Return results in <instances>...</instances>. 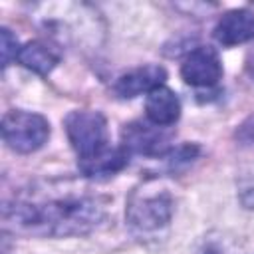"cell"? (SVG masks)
Returning a JSON list of instances; mask_svg holds the SVG:
<instances>
[{
  "label": "cell",
  "instance_id": "obj_1",
  "mask_svg": "<svg viewBox=\"0 0 254 254\" xmlns=\"http://www.w3.org/2000/svg\"><path fill=\"white\" fill-rule=\"evenodd\" d=\"M107 198L69 189L62 194H32L4 206V224L38 236H81L105 218Z\"/></svg>",
  "mask_w": 254,
  "mask_h": 254
},
{
  "label": "cell",
  "instance_id": "obj_2",
  "mask_svg": "<svg viewBox=\"0 0 254 254\" xmlns=\"http://www.w3.org/2000/svg\"><path fill=\"white\" fill-rule=\"evenodd\" d=\"M175 210V200L165 187L145 183L135 189L127 198L125 220L127 224L141 234L157 232L171 222Z\"/></svg>",
  "mask_w": 254,
  "mask_h": 254
},
{
  "label": "cell",
  "instance_id": "obj_3",
  "mask_svg": "<svg viewBox=\"0 0 254 254\" xmlns=\"http://www.w3.org/2000/svg\"><path fill=\"white\" fill-rule=\"evenodd\" d=\"M64 129L71 149L77 155V161L93 159L105 149H109L107 119L101 111H93V109L69 111L64 119Z\"/></svg>",
  "mask_w": 254,
  "mask_h": 254
},
{
  "label": "cell",
  "instance_id": "obj_4",
  "mask_svg": "<svg viewBox=\"0 0 254 254\" xmlns=\"http://www.w3.org/2000/svg\"><path fill=\"white\" fill-rule=\"evenodd\" d=\"M50 137V123L44 115L24 109H10L2 117L4 143L22 155L34 153L46 145Z\"/></svg>",
  "mask_w": 254,
  "mask_h": 254
},
{
  "label": "cell",
  "instance_id": "obj_5",
  "mask_svg": "<svg viewBox=\"0 0 254 254\" xmlns=\"http://www.w3.org/2000/svg\"><path fill=\"white\" fill-rule=\"evenodd\" d=\"M173 133L169 127L153 125L151 121H131L121 131V145L131 155L163 157L173 147Z\"/></svg>",
  "mask_w": 254,
  "mask_h": 254
},
{
  "label": "cell",
  "instance_id": "obj_6",
  "mask_svg": "<svg viewBox=\"0 0 254 254\" xmlns=\"http://www.w3.org/2000/svg\"><path fill=\"white\" fill-rule=\"evenodd\" d=\"M181 77L192 87H214L222 79V62L214 48L196 46L181 64Z\"/></svg>",
  "mask_w": 254,
  "mask_h": 254
},
{
  "label": "cell",
  "instance_id": "obj_7",
  "mask_svg": "<svg viewBox=\"0 0 254 254\" xmlns=\"http://www.w3.org/2000/svg\"><path fill=\"white\" fill-rule=\"evenodd\" d=\"M167 71L157 64H147L133 67L125 73H121L113 83V93L119 99H133L137 95H147L153 89L165 85Z\"/></svg>",
  "mask_w": 254,
  "mask_h": 254
},
{
  "label": "cell",
  "instance_id": "obj_8",
  "mask_svg": "<svg viewBox=\"0 0 254 254\" xmlns=\"http://www.w3.org/2000/svg\"><path fill=\"white\" fill-rule=\"evenodd\" d=\"M214 40L224 48H234L254 40V10L250 8H234L224 12L214 30Z\"/></svg>",
  "mask_w": 254,
  "mask_h": 254
},
{
  "label": "cell",
  "instance_id": "obj_9",
  "mask_svg": "<svg viewBox=\"0 0 254 254\" xmlns=\"http://www.w3.org/2000/svg\"><path fill=\"white\" fill-rule=\"evenodd\" d=\"M145 115H147V121H151L153 125H159V127L175 125L181 117L179 95L167 85L153 89L145 97Z\"/></svg>",
  "mask_w": 254,
  "mask_h": 254
},
{
  "label": "cell",
  "instance_id": "obj_10",
  "mask_svg": "<svg viewBox=\"0 0 254 254\" xmlns=\"http://www.w3.org/2000/svg\"><path fill=\"white\" fill-rule=\"evenodd\" d=\"M129 157H131V153L123 145H119V147L105 149L103 153H99L93 159L77 161V167H79L81 175L87 179H107V177H113L115 173H119L121 169H125L129 165Z\"/></svg>",
  "mask_w": 254,
  "mask_h": 254
},
{
  "label": "cell",
  "instance_id": "obj_11",
  "mask_svg": "<svg viewBox=\"0 0 254 254\" xmlns=\"http://www.w3.org/2000/svg\"><path fill=\"white\" fill-rule=\"evenodd\" d=\"M60 52L52 44H46L42 40H32L20 46L18 52V64L24 65L26 69L38 73V75H48L58 64H60Z\"/></svg>",
  "mask_w": 254,
  "mask_h": 254
},
{
  "label": "cell",
  "instance_id": "obj_12",
  "mask_svg": "<svg viewBox=\"0 0 254 254\" xmlns=\"http://www.w3.org/2000/svg\"><path fill=\"white\" fill-rule=\"evenodd\" d=\"M198 155H200V147L196 143H183L179 147H171L167 151V155H163L161 159L165 161V165L171 173H179V171L187 169L190 163H194V159Z\"/></svg>",
  "mask_w": 254,
  "mask_h": 254
},
{
  "label": "cell",
  "instance_id": "obj_13",
  "mask_svg": "<svg viewBox=\"0 0 254 254\" xmlns=\"http://www.w3.org/2000/svg\"><path fill=\"white\" fill-rule=\"evenodd\" d=\"M20 46H18V38L12 34V30H8L6 26L0 28V54H2V65L8 67L12 64V60L18 58Z\"/></svg>",
  "mask_w": 254,
  "mask_h": 254
},
{
  "label": "cell",
  "instance_id": "obj_14",
  "mask_svg": "<svg viewBox=\"0 0 254 254\" xmlns=\"http://www.w3.org/2000/svg\"><path fill=\"white\" fill-rule=\"evenodd\" d=\"M234 137H236V141H238L240 145H244V147H252V145H254V113L248 115V117L238 125Z\"/></svg>",
  "mask_w": 254,
  "mask_h": 254
},
{
  "label": "cell",
  "instance_id": "obj_15",
  "mask_svg": "<svg viewBox=\"0 0 254 254\" xmlns=\"http://www.w3.org/2000/svg\"><path fill=\"white\" fill-rule=\"evenodd\" d=\"M238 198L246 208H254V179L244 177L238 183Z\"/></svg>",
  "mask_w": 254,
  "mask_h": 254
},
{
  "label": "cell",
  "instance_id": "obj_16",
  "mask_svg": "<svg viewBox=\"0 0 254 254\" xmlns=\"http://www.w3.org/2000/svg\"><path fill=\"white\" fill-rule=\"evenodd\" d=\"M246 71H248V75L254 79V54L250 56V60H248V64H246Z\"/></svg>",
  "mask_w": 254,
  "mask_h": 254
},
{
  "label": "cell",
  "instance_id": "obj_17",
  "mask_svg": "<svg viewBox=\"0 0 254 254\" xmlns=\"http://www.w3.org/2000/svg\"><path fill=\"white\" fill-rule=\"evenodd\" d=\"M204 254H218V250H214V248H208Z\"/></svg>",
  "mask_w": 254,
  "mask_h": 254
}]
</instances>
